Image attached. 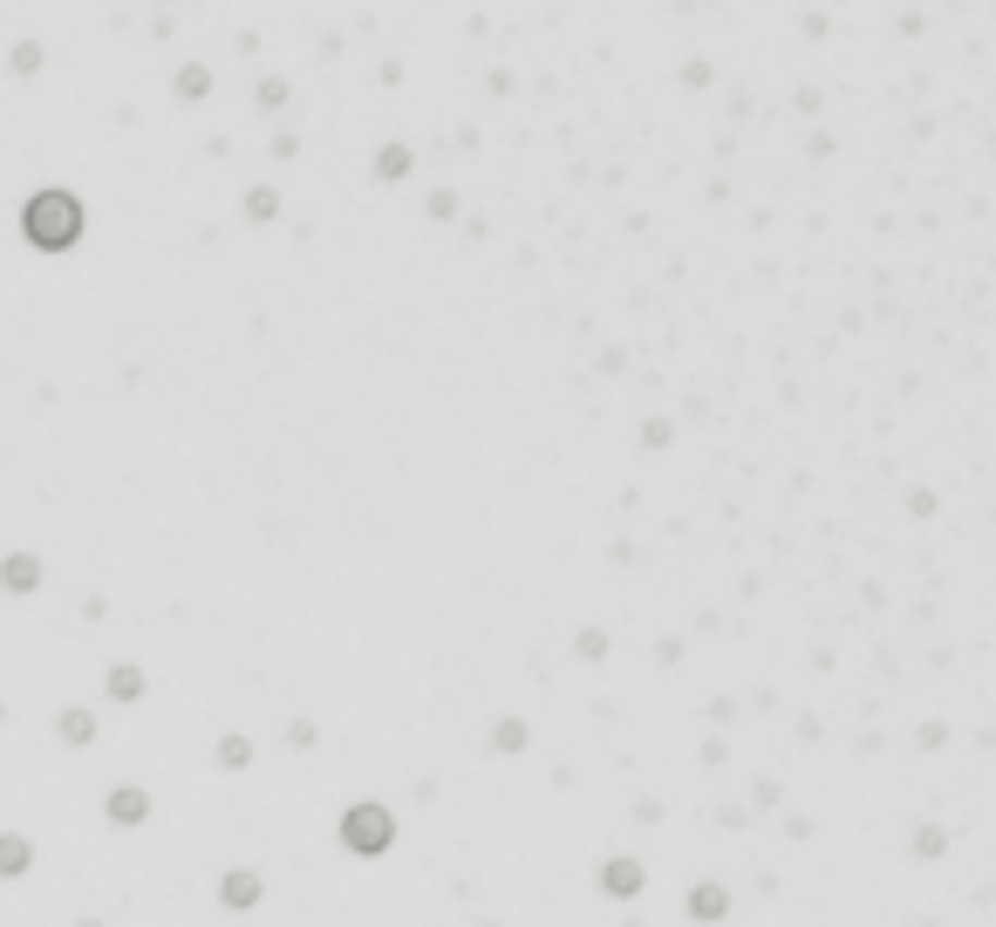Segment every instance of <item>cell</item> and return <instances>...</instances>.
<instances>
[{"label":"cell","mask_w":996,"mask_h":927,"mask_svg":"<svg viewBox=\"0 0 996 927\" xmlns=\"http://www.w3.org/2000/svg\"><path fill=\"white\" fill-rule=\"evenodd\" d=\"M83 198L62 191V185H48L35 191L28 205H21V239H28L35 252H75V239H83Z\"/></svg>","instance_id":"obj_1"},{"label":"cell","mask_w":996,"mask_h":927,"mask_svg":"<svg viewBox=\"0 0 996 927\" xmlns=\"http://www.w3.org/2000/svg\"><path fill=\"white\" fill-rule=\"evenodd\" d=\"M335 839H342V853H355V860H382L396 845V812L382 805V798H355V805L342 812Z\"/></svg>","instance_id":"obj_2"},{"label":"cell","mask_w":996,"mask_h":927,"mask_svg":"<svg viewBox=\"0 0 996 927\" xmlns=\"http://www.w3.org/2000/svg\"><path fill=\"white\" fill-rule=\"evenodd\" d=\"M260 900H267V880H260L253 866H225V873H219V907H225V914H253Z\"/></svg>","instance_id":"obj_3"},{"label":"cell","mask_w":996,"mask_h":927,"mask_svg":"<svg viewBox=\"0 0 996 927\" xmlns=\"http://www.w3.org/2000/svg\"><path fill=\"white\" fill-rule=\"evenodd\" d=\"M594 887L607 893V900H635L649 887V873H642V860H628V853H615V860H601V873H594Z\"/></svg>","instance_id":"obj_4"},{"label":"cell","mask_w":996,"mask_h":927,"mask_svg":"<svg viewBox=\"0 0 996 927\" xmlns=\"http://www.w3.org/2000/svg\"><path fill=\"white\" fill-rule=\"evenodd\" d=\"M103 818L116 832H137L144 818H150V791H137V784H116L110 798H103Z\"/></svg>","instance_id":"obj_5"},{"label":"cell","mask_w":996,"mask_h":927,"mask_svg":"<svg viewBox=\"0 0 996 927\" xmlns=\"http://www.w3.org/2000/svg\"><path fill=\"white\" fill-rule=\"evenodd\" d=\"M0 594H41V559L35 553H8L0 559Z\"/></svg>","instance_id":"obj_6"},{"label":"cell","mask_w":996,"mask_h":927,"mask_svg":"<svg viewBox=\"0 0 996 927\" xmlns=\"http://www.w3.org/2000/svg\"><path fill=\"white\" fill-rule=\"evenodd\" d=\"M724 914H730V887H717V880H697V887H689V920L717 927Z\"/></svg>","instance_id":"obj_7"},{"label":"cell","mask_w":996,"mask_h":927,"mask_svg":"<svg viewBox=\"0 0 996 927\" xmlns=\"http://www.w3.org/2000/svg\"><path fill=\"white\" fill-rule=\"evenodd\" d=\"M103 695L110 703H144V668L137 662H110L103 668Z\"/></svg>","instance_id":"obj_8"},{"label":"cell","mask_w":996,"mask_h":927,"mask_svg":"<svg viewBox=\"0 0 996 927\" xmlns=\"http://www.w3.org/2000/svg\"><path fill=\"white\" fill-rule=\"evenodd\" d=\"M56 737L69 743V751H89V743H96V709H62L56 716Z\"/></svg>","instance_id":"obj_9"},{"label":"cell","mask_w":996,"mask_h":927,"mask_svg":"<svg viewBox=\"0 0 996 927\" xmlns=\"http://www.w3.org/2000/svg\"><path fill=\"white\" fill-rule=\"evenodd\" d=\"M410 171H417V150L410 144H382L376 150V177H382V185H403Z\"/></svg>","instance_id":"obj_10"},{"label":"cell","mask_w":996,"mask_h":927,"mask_svg":"<svg viewBox=\"0 0 996 927\" xmlns=\"http://www.w3.org/2000/svg\"><path fill=\"white\" fill-rule=\"evenodd\" d=\"M28 866H35V845L21 832H0V880H21Z\"/></svg>","instance_id":"obj_11"},{"label":"cell","mask_w":996,"mask_h":927,"mask_svg":"<svg viewBox=\"0 0 996 927\" xmlns=\"http://www.w3.org/2000/svg\"><path fill=\"white\" fill-rule=\"evenodd\" d=\"M177 96H185V102H206L212 96V69L206 62H185V69H177V83H171Z\"/></svg>","instance_id":"obj_12"},{"label":"cell","mask_w":996,"mask_h":927,"mask_svg":"<svg viewBox=\"0 0 996 927\" xmlns=\"http://www.w3.org/2000/svg\"><path fill=\"white\" fill-rule=\"evenodd\" d=\"M492 751H505V757L526 751V716H499V724H492Z\"/></svg>","instance_id":"obj_13"},{"label":"cell","mask_w":996,"mask_h":927,"mask_svg":"<svg viewBox=\"0 0 996 927\" xmlns=\"http://www.w3.org/2000/svg\"><path fill=\"white\" fill-rule=\"evenodd\" d=\"M246 219H253V225H273V219H280V191H273V185H253V191H246Z\"/></svg>","instance_id":"obj_14"},{"label":"cell","mask_w":996,"mask_h":927,"mask_svg":"<svg viewBox=\"0 0 996 927\" xmlns=\"http://www.w3.org/2000/svg\"><path fill=\"white\" fill-rule=\"evenodd\" d=\"M212 757H219V770H246V764H253V743H246V737H239V730H225V737H219V751H212Z\"/></svg>","instance_id":"obj_15"},{"label":"cell","mask_w":996,"mask_h":927,"mask_svg":"<svg viewBox=\"0 0 996 927\" xmlns=\"http://www.w3.org/2000/svg\"><path fill=\"white\" fill-rule=\"evenodd\" d=\"M942 853H949V832H942V826H922V832H914V860H942Z\"/></svg>","instance_id":"obj_16"},{"label":"cell","mask_w":996,"mask_h":927,"mask_svg":"<svg viewBox=\"0 0 996 927\" xmlns=\"http://www.w3.org/2000/svg\"><path fill=\"white\" fill-rule=\"evenodd\" d=\"M253 102H260V110L273 116L280 102H287V83H280V75H260V89H253Z\"/></svg>","instance_id":"obj_17"},{"label":"cell","mask_w":996,"mask_h":927,"mask_svg":"<svg viewBox=\"0 0 996 927\" xmlns=\"http://www.w3.org/2000/svg\"><path fill=\"white\" fill-rule=\"evenodd\" d=\"M574 655H580V662H607V634H601V628H580Z\"/></svg>","instance_id":"obj_18"},{"label":"cell","mask_w":996,"mask_h":927,"mask_svg":"<svg viewBox=\"0 0 996 927\" xmlns=\"http://www.w3.org/2000/svg\"><path fill=\"white\" fill-rule=\"evenodd\" d=\"M8 69H14V75H35V69H41V41H21L14 55H8Z\"/></svg>","instance_id":"obj_19"},{"label":"cell","mask_w":996,"mask_h":927,"mask_svg":"<svg viewBox=\"0 0 996 927\" xmlns=\"http://www.w3.org/2000/svg\"><path fill=\"white\" fill-rule=\"evenodd\" d=\"M287 751H315V724H308V716H294V724H287Z\"/></svg>","instance_id":"obj_20"},{"label":"cell","mask_w":996,"mask_h":927,"mask_svg":"<svg viewBox=\"0 0 996 927\" xmlns=\"http://www.w3.org/2000/svg\"><path fill=\"white\" fill-rule=\"evenodd\" d=\"M669 436H676V430L662 423V417H649V423H642V444H649V450H662V444H669Z\"/></svg>","instance_id":"obj_21"},{"label":"cell","mask_w":996,"mask_h":927,"mask_svg":"<svg viewBox=\"0 0 996 927\" xmlns=\"http://www.w3.org/2000/svg\"><path fill=\"white\" fill-rule=\"evenodd\" d=\"M430 219H457V198L451 191H430Z\"/></svg>","instance_id":"obj_22"},{"label":"cell","mask_w":996,"mask_h":927,"mask_svg":"<svg viewBox=\"0 0 996 927\" xmlns=\"http://www.w3.org/2000/svg\"><path fill=\"white\" fill-rule=\"evenodd\" d=\"M75 927H103V920H75Z\"/></svg>","instance_id":"obj_23"}]
</instances>
